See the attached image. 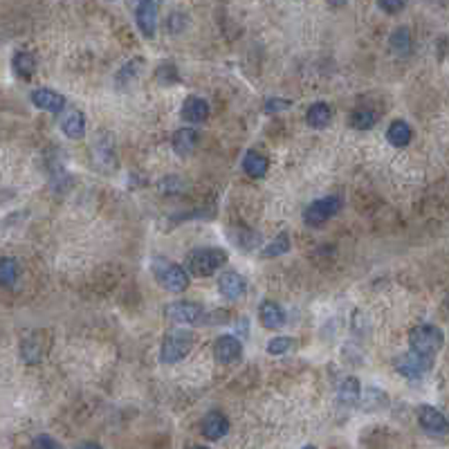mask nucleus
Here are the masks:
<instances>
[{
    "label": "nucleus",
    "mask_w": 449,
    "mask_h": 449,
    "mask_svg": "<svg viewBox=\"0 0 449 449\" xmlns=\"http://www.w3.org/2000/svg\"><path fill=\"white\" fill-rule=\"evenodd\" d=\"M306 119H308V124H310L313 128H324V126L331 124L333 111H331V106H328V104L319 102V104H313V106H310V111H308Z\"/></svg>",
    "instance_id": "nucleus-21"
},
{
    "label": "nucleus",
    "mask_w": 449,
    "mask_h": 449,
    "mask_svg": "<svg viewBox=\"0 0 449 449\" xmlns=\"http://www.w3.org/2000/svg\"><path fill=\"white\" fill-rule=\"evenodd\" d=\"M287 249H290V236H287V232H281L272 243H269L263 252H261V256L263 258H274V256H281V254H285Z\"/></svg>",
    "instance_id": "nucleus-25"
},
{
    "label": "nucleus",
    "mask_w": 449,
    "mask_h": 449,
    "mask_svg": "<svg viewBox=\"0 0 449 449\" xmlns=\"http://www.w3.org/2000/svg\"><path fill=\"white\" fill-rule=\"evenodd\" d=\"M359 395H362V386H359L357 377H346L337 388V400L344 407H355L359 402Z\"/></svg>",
    "instance_id": "nucleus-18"
},
{
    "label": "nucleus",
    "mask_w": 449,
    "mask_h": 449,
    "mask_svg": "<svg viewBox=\"0 0 449 449\" xmlns=\"http://www.w3.org/2000/svg\"><path fill=\"white\" fill-rule=\"evenodd\" d=\"M290 106H292L290 99H278V97H274V99H267L263 111H265V113H281V111H285V108H290Z\"/></svg>",
    "instance_id": "nucleus-28"
},
{
    "label": "nucleus",
    "mask_w": 449,
    "mask_h": 449,
    "mask_svg": "<svg viewBox=\"0 0 449 449\" xmlns=\"http://www.w3.org/2000/svg\"><path fill=\"white\" fill-rule=\"evenodd\" d=\"M443 342H445L443 331L438 326H432V324L413 328L411 337H409L411 351L418 355H425V357H434L443 348Z\"/></svg>",
    "instance_id": "nucleus-3"
},
{
    "label": "nucleus",
    "mask_w": 449,
    "mask_h": 449,
    "mask_svg": "<svg viewBox=\"0 0 449 449\" xmlns=\"http://www.w3.org/2000/svg\"><path fill=\"white\" fill-rule=\"evenodd\" d=\"M214 357H216L221 364H236V362H241V357H243V344H241V339H236V337H232V335L218 337L216 344H214Z\"/></svg>",
    "instance_id": "nucleus-8"
},
{
    "label": "nucleus",
    "mask_w": 449,
    "mask_h": 449,
    "mask_svg": "<svg viewBox=\"0 0 449 449\" xmlns=\"http://www.w3.org/2000/svg\"><path fill=\"white\" fill-rule=\"evenodd\" d=\"M434 366V357L418 355L413 351H409L395 359V371L409 377V380H420L423 375H427Z\"/></svg>",
    "instance_id": "nucleus-6"
},
{
    "label": "nucleus",
    "mask_w": 449,
    "mask_h": 449,
    "mask_svg": "<svg viewBox=\"0 0 449 449\" xmlns=\"http://www.w3.org/2000/svg\"><path fill=\"white\" fill-rule=\"evenodd\" d=\"M227 263V254L221 247H203L194 249L187 256V269L194 276H212L216 269H221Z\"/></svg>",
    "instance_id": "nucleus-1"
},
{
    "label": "nucleus",
    "mask_w": 449,
    "mask_h": 449,
    "mask_svg": "<svg viewBox=\"0 0 449 449\" xmlns=\"http://www.w3.org/2000/svg\"><path fill=\"white\" fill-rule=\"evenodd\" d=\"M375 124V113L373 111H366V108H359L351 115V126L357 128V131H368V128H373Z\"/></svg>",
    "instance_id": "nucleus-26"
},
{
    "label": "nucleus",
    "mask_w": 449,
    "mask_h": 449,
    "mask_svg": "<svg viewBox=\"0 0 449 449\" xmlns=\"http://www.w3.org/2000/svg\"><path fill=\"white\" fill-rule=\"evenodd\" d=\"M191 449H207V447H200V445H198V447H191Z\"/></svg>",
    "instance_id": "nucleus-34"
},
{
    "label": "nucleus",
    "mask_w": 449,
    "mask_h": 449,
    "mask_svg": "<svg viewBox=\"0 0 449 449\" xmlns=\"http://www.w3.org/2000/svg\"><path fill=\"white\" fill-rule=\"evenodd\" d=\"M18 278V263L9 256H0V285L9 287Z\"/></svg>",
    "instance_id": "nucleus-23"
},
{
    "label": "nucleus",
    "mask_w": 449,
    "mask_h": 449,
    "mask_svg": "<svg viewBox=\"0 0 449 449\" xmlns=\"http://www.w3.org/2000/svg\"><path fill=\"white\" fill-rule=\"evenodd\" d=\"M377 5L386 14H397L407 7V0H377Z\"/></svg>",
    "instance_id": "nucleus-29"
},
{
    "label": "nucleus",
    "mask_w": 449,
    "mask_h": 449,
    "mask_svg": "<svg viewBox=\"0 0 449 449\" xmlns=\"http://www.w3.org/2000/svg\"><path fill=\"white\" fill-rule=\"evenodd\" d=\"M292 346H294V342L290 337H274V339H269L267 353L269 355H285Z\"/></svg>",
    "instance_id": "nucleus-27"
},
{
    "label": "nucleus",
    "mask_w": 449,
    "mask_h": 449,
    "mask_svg": "<svg viewBox=\"0 0 449 449\" xmlns=\"http://www.w3.org/2000/svg\"><path fill=\"white\" fill-rule=\"evenodd\" d=\"M159 5H162V0H142V3L137 5L135 21H137L139 32H142L146 38H153L155 36Z\"/></svg>",
    "instance_id": "nucleus-7"
},
{
    "label": "nucleus",
    "mask_w": 449,
    "mask_h": 449,
    "mask_svg": "<svg viewBox=\"0 0 449 449\" xmlns=\"http://www.w3.org/2000/svg\"><path fill=\"white\" fill-rule=\"evenodd\" d=\"M342 209V198L339 196H326V198H319V200L308 205V209L304 212V223L308 227H322L326 221Z\"/></svg>",
    "instance_id": "nucleus-5"
},
{
    "label": "nucleus",
    "mask_w": 449,
    "mask_h": 449,
    "mask_svg": "<svg viewBox=\"0 0 449 449\" xmlns=\"http://www.w3.org/2000/svg\"><path fill=\"white\" fill-rule=\"evenodd\" d=\"M328 3H331L333 7H344V5L348 3V0H328Z\"/></svg>",
    "instance_id": "nucleus-31"
},
{
    "label": "nucleus",
    "mask_w": 449,
    "mask_h": 449,
    "mask_svg": "<svg viewBox=\"0 0 449 449\" xmlns=\"http://www.w3.org/2000/svg\"><path fill=\"white\" fill-rule=\"evenodd\" d=\"M29 99H32V104L36 108H41V111H47L52 115H58L65 108V97L61 93H54V90H49V88H36Z\"/></svg>",
    "instance_id": "nucleus-10"
},
{
    "label": "nucleus",
    "mask_w": 449,
    "mask_h": 449,
    "mask_svg": "<svg viewBox=\"0 0 449 449\" xmlns=\"http://www.w3.org/2000/svg\"><path fill=\"white\" fill-rule=\"evenodd\" d=\"M32 449H58V443L49 436H36L32 443Z\"/></svg>",
    "instance_id": "nucleus-30"
},
{
    "label": "nucleus",
    "mask_w": 449,
    "mask_h": 449,
    "mask_svg": "<svg viewBox=\"0 0 449 449\" xmlns=\"http://www.w3.org/2000/svg\"><path fill=\"white\" fill-rule=\"evenodd\" d=\"M194 346V333L184 331V328H173L162 339V348H159V359L164 364H175L180 359H184L187 353Z\"/></svg>",
    "instance_id": "nucleus-2"
},
{
    "label": "nucleus",
    "mask_w": 449,
    "mask_h": 449,
    "mask_svg": "<svg viewBox=\"0 0 449 449\" xmlns=\"http://www.w3.org/2000/svg\"><path fill=\"white\" fill-rule=\"evenodd\" d=\"M61 131L70 139H81L86 135V117L81 111H70L61 119Z\"/></svg>",
    "instance_id": "nucleus-16"
},
{
    "label": "nucleus",
    "mask_w": 449,
    "mask_h": 449,
    "mask_svg": "<svg viewBox=\"0 0 449 449\" xmlns=\"http://www.w3.org/2000/svg\"><path fill=\"white\" fill-rule=\"evenodd\" d=\"M79 449H102V447H99V445H95V443H86V445H81V447H79Z\"/></svg>",
    "instance_id": "nucleus-32"
},
{
    "label": "nucleus",
    "mask_w": 449,
    "mask_h": 449,
    "mask_svg": "<svg viewBox=\"0 0 449 449\" xmlns=\"http://www.w3.org/2000/svg\"><path fill=\"white\" fill-rule=\"evenodd\" d=\"M258 319L267 331H278L285 324V313L281 310V306L274 301H263L258 306Z\"/></svg>",
    "instance_id": "nucleus-14"
},
{
    "label": "nucleus",
    "mask_w": 449,
    "mask_h": 449,
    "mask_svg": "<svg viewBox=\"0 0 449 449\" xmlns=\"http://www.w3.org/2000/svg\"><path fill=\"white\" fill-rule=\"evenodd\" d=\"M269 168V159L261 153H254L249 151L245 157H243V171L249 175V178H263Z\"/></svg>",
    "instance_id": "nucleus-20"
},
{
    "label": "nucleus",
    "mask_w": 449,
    "mask_h": 449,
    "mask_svg": "<svg viewBox=\"0 0 449 449\" xmlns=\"http://www.w3.org/2000/svg\"><path fill=\"white\" fill-rule=\"evenodd\" d=\"M14 70H16L18 77L29 79V77L36 72V58L29 54V52H18L14 56Z\"/></svg>",
    "instance_id": "nucleus-24"
},
{
    "label": "nucleus",
    "mask_w": 449,
    "mask_h": 449,
    "mask_svg": "<svg viewBox=\"0 0 449 449\" xmlns=\"http://www.w3.org/2000/svg\"><path fill=\"white\" fill-rule=\"evenodd\" d=\"M182 117L191 124H200L209 117V104L200 97H187V102L182 106Z\"/></svg>",
    "instance_id": "nucleus-15"
},
{
    "label": "nucleus",
    "mask_w": 449,
    "mask_h": 449,
    "mask_svg": "<svg viewBox=\"0 0 449 449\" xmlns=\"http://www.w3.org/2000/svg\"><path fill=\"white\" fill-rule=\"evenodd\" d=\"M153 274L157 278V283L168 292H184L189 287V274L184 267H180L178 263L171 261H155L153 263Z\"/></svg>",
    "instance_id": "nucleus-4"
},
{
    "label": "nucleus",
    "mask_w": 449,
    "mask_h": 449,
    "mask_svg": "<svg viewBox=\"0 0 449 449\" xmlns=\"http://www.w3.org/2000/svg\"><path fill=\"white\" fill-rule=\"evenodd\" d=\"M200 429H203V436L207 438V441H221V438L227 436V432H229V420L223 413L212 411V413L205 416Z\"/></svg>",
    "instance_id": "nucleus-13"
},
{
    "label": "nucleus",
    "mask_w": 449,
    "mask_h": 449,
    "mask_svg": "<svg viewBox=\"0 0 449 449\" xmlns=\"http://www.w3.org/2000/svg\"><path fill=\"white\" fill-rule=\"evenodd\" d=\"M218 290H221V294L225 299L236 301V299H241L247 292V281H245V276H241L238 272H225L218 278Z\"/></svg>",
    "instance_id": "nucleus-11"
},
{
    "label": "nucleus",
    "mask_w": 449,
    "mask_h": 449,
    "mask_svg": "<svg viewBox=\"0 0 449 449\" xmlns=\"http://www.w3.org/2000/svg\"><path fill=\"white\" fill-rule=\"evenodd\" d=\"M388 43H391L393 54L407 56L409 52H411V32H409L407 27H397L391 34V38H388Z\"/></svg>",
    "instance_id": "nucleus-22"
},
{
    "label": "nucleus",
    "mask_w": 449,
    "mask_h": 449,
    "mask_svg": "<svg viewBox=\"0 0 449 449\" xmlns=\"http://www.w3.org/2000/svg\"><path fill=\"white\" fill-rule=\"evenodd\" d=\"M166 317L175 324H196L203 319V308L191 301H175L166 306Z\"/></svg>",
    "instance_id": "nucleus-9"
},
{
    "label": "nucleus",
    "mask_w": 449,
    "mask_h": 449,
    "mask_svg": "<svg viewBox=\"0 0 449 449\" xmlns=\"http://www.w3.org/2000/svg\"><path fill=\"white\" fill-rule=\"evenodd\" d=\"M411 137H413L411 126H409L407 122H402V119H395V122H393L391 126H388V131H386L388 144H393V146H397V148L407 146L409 142H411Z\"/></svg>",
    "instance_id": "nucleus-19"
},
{
    "label": "nucleus",
    "mask_w": 449,
    "mask_h": 449,
    "mask_svg": "<svg viewBox=\"0 0 449 449\" xmlns=\"http://www.w3.org/2000/svg\"><path fill=\"white\" fill-rule=\"evenodd\" d=\"M418 423H420V427L429 434L443 436L447 432V418L438 411V409L429 407V404L420 407V411H418Z\"/></svg>",
    "instance_id": "nucleus-12"
},
{
    "label": "nucleus",
    "mask_w": 449,
    "mask_h": 449,
    "mask_svg": "<svg viewBox=\"0 0 449 449\" xmlns=\"http://www.w3.org/2000/svg\"><path fill=\"white\" fill-rule=\"evenodd\" d=\"M301 449H315V445H306V447H301Z\"/></svg>",
    "instance_id": "nucleus-33"
},
{
    "label": "nucleus",
    "mask_w": 449,
    "mask_h": 449,
    "mask_svg": "<svg viewBox=\"0 0 449 449\" xmlns=\"http://www.w3.org/2000/svg\"><path fill=\"white\" fill-rule=\"evenodd\" d=\"M173 151L178 155H191L198 146V133L194 128H180V131L173 135Z\"/></svg>",
    "instance_id": "nucleus-17"
}]
</instances>
